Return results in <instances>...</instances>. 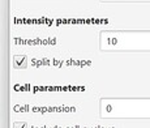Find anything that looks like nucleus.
Returning <instances> with one entry per match:
<instances>
[{
    "label": "nucleus",
    "mask_w": 150,
    "mask_h": 128,
    "mask_svg": "<svg viewBox=\"0 0 150 128\" xmlns=\"http://www.w3.org/2000/svg\"><path fill=\"white\" fill-rule=\"evenodd\" d=\"M100 1H140V3H150V0H100Z\"/></svg>",
    "instance_id": "nucleus-3"
},
{
    "label": "nucleus",
    "mask_w": 150,
    "mask_h": 128,
    "mask_svg": "<svg viewBox=\"0 0 150 128\" xmlns=\"http://www.w3.org/2000/svg\"><path fill=\"white\" fill-rule=\"evenodd\" d=\"M102 51H150V30H103L99 34Z\"/></svg>",
    "instance_id": "nucleus-1"
},
{
    "label": "nucleus",
    "mask_w": 150,
    "mask_h": 128,
    "mask_svg": "<svg viewBox=\"0 0 150 128\" xmlns=\"http://www.w3.org/2000/svg\"><path fill=\"white\" fill-rule=\"evenodd\" d=\"M99 115L100 118H150V98H102Z\"/></svg>",
    "instance_id": "nucleus-2"
}]
</instances>
